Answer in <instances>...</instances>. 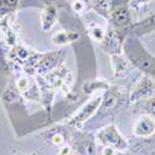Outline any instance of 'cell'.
<instances>
[{
  "instance_id": "6da1fadb",
  "label": "cell",
  "mask_w": 155,
  "mask_h": 155,
  "mask_svg": "<svg viewBox=\"0 0 155 155\" xmlns=\"http://www.w3.org/2000/svg\"><path fill=\"white\" fill-rule=\"evenodd\" d=\"M96 138L103 147H109L118 151H124L128 149V141L118 132L114 124H109L99 129L96 134Z\"/></svg>"
},
{
  "instance_id": "7a4b0ae2",
  "label": "cell",
  "mask_w": 155,
  "mask_h": 155,
  "mask_svg": "<svg viewBox=\"0 0 155 155\" xmlns=\"http://www.w3.org/2000/svg\"><path fill=\"white\" fill-rule=\"evenodd\" d=\"M103 101V96H98L96 98L89 99L84 106L81 107V109L77 112L73 117H71L67 122V125L74 127V128H81L83 125V123H86L89 118H92L93 115L98 112L101 104Z\"/></svg>"
},
{
  "instance_id": "3957f363",
  "label": "cell",
  "mask_w": 155,
  "mask_h": 155,
  "mask_svg": "<svg viewBox=\"0 0 155 155\" xmlns=\"http://www.w3.org/2000/svg\"><path fill=\"white\" fill-rule=\"evenodd\" d=\"M45 78L55 89L56 88H62L64 92H66V89H67V92L70 93V87L68 86L72 82V73L64 66H60V67L55 68L52 72L46 74Z\"/></svg>"
},
{
  "instance_id": "277c9868",
  "label": "cell",
  "mask_w": 155,
  "mask_h": 155,
  "mask_svg": "<svg viewBox=\"0 0 155 155\" xmlns=\"http://www.w3.org/2000/svg\"><path fill=\"white\" fill-rule=\"evenodd\" d=\"M123 45L124 40L117 28L109 29L106 34L104 40L102 41V47L104 50V52L109 54L110 56L113 55H122L123 52Z\"/></svg>"
},
{
  "instance_id": "5b68a950",
  "label": "cell",
  "mask_w": 155,
  "mask_h": 155,
  "mask_svg": "<svg viewBox=\"0 0 155 155\" xmlns=\"http://www.w3.org/2000/svg\"><path fill=\"white\" fill-rule=\"evenodd\" d=\"M62 52L61 51H56V52H48V54H42L40 60H38L35 72L38 76H46L50 72H52L55 68H57V64L61 61Z\"/></svg>"
},
{
  "instance_id": "8992f818",
  "label": "cell",
  "mask_w": 155,
  "mask_h": 155,
  "mask_svg": "<svg viewBox=\"0 0 155 155\" xmlns=\"http://www.w3.org/2000/svg\"><path fill=\"white\" fill-rule=\"evenodd\" d=\"M155 133V119L153 115L143 114L134 122L133 134L139 138H147Z\"/></svg>"
},
{
  "instance_id": "52a82bcc",
  "label": "cell",
  "mask_w": 155,
  "mask_h": 155,
  "mask_svg": "<svg viewBox=\"0 0 155 155\" xmlns=\"http://www.w3.org/2000/svg\"><path fill=\"white\" fill-rule=\"evenodd\" d=\"M36 82L38 84V88H40L42 104L50 114L51 113V106H52V102H54V96H55V88L46 81V78L44 76L36 74Z\"/></svg>"
},
{
  "instance_id": "ba28073f",
  "label": "cell",
  "mask_w": 155,
  "mask_h": 155,
  "mask_svg": "<svg viewBox=\"0 0 155 155\" xmlns=\"http://www.w3.org/2000/svg\"><path fill=\"white\" fill-rule=\"evenodd\" d=\"M109 19L112 20L114 28L122 29L130 22V14H129V10L124 5H117V6L113 5Z\"/></svg>"
},
{
  "instance_id": "9c48e42d",
  "label": "cell",
  "mask_w": 155,
  "mask_h": 155,
  "mask_svg": "<svg viewBox=\"0 0 155 155\" xmlns=\"http://www.w3.org/2000/svg\"><path fill=\"white\" fill-rule=\"evenodd\" d=\"M45 137V140H47L50 144H52L56 148H62L66 145L67 137L64 129L61 127H55V128H50L42 134Z\"/></svg>"
},
{
  "instance_id": "30bf717a",
  "label": "cell",
  "mask_w": 155,
  "mask_h": 155,
  "mask_svg": "<svg viewBox=\"0 0 155 155\" xmlns=\"http://www.w3.org/2000/svg\"><path fill=\"white\" fill-rule=\"evenodd\" d=\"M57 19H58L57 8L52 6V5L45 6L42 9V12H41V28H42V31H45V32L50 31L56 25Z\"/></svg>"
},
{
  "instance_id": "8fae6325",
  "label": "cell",
  "mask_w": 155,
  "mask_h": 155,
  "mask_svg": "<svg viewBox=\"0 0 155 155\" xmlns=\"http://www.w3.org/2000/svg\"><path fill=\"white\" fill-rule=\"evenodd\" d=\"M110 64L113 68V73L117 77L125 76L129 71L132 70V62L124 58L122 55H113L110 56Z\"/></svg>"
},
{
  "instance_id": "7c38bea8",
  "label": "cell",
  "mask_w": 155,
  "mask_h": 155,
  "mask_svg": "<svg viewBox=\"0 0 155 155\" xmlns=\"http://www.w3.org/2000/svg\"><path fill=\"white\" fill-rule=\"evenodd\" d=\"M80 37L81 36L77 31L62 30V31L56 32L52 36V44L55 46H64V45H68V44H72V42L77 41Z\"/></svg>"
},
{
  "instance_id": "4fadbf2b",
  "label": "cell",
  "mask_w": 155,
  "mask_h": 155,
  "mask_svg": "<svg viewBox=\"0 0 155 155\" xmlns=\"http://www.w3.org/2000/svg\"><path fill=\"white\" fill-rule=\"evenodd\" d=\"M74 150L77 155H97L96 144L91 138H81L74 143Z\"/></svg>"
},
{
  "instance_id": "5bb4252c",
  "label": "cell",
  "mask_w": 155,
  "mask_h": 155,
  "mask_svg": "<svg viewBox=\"0 0 155 155\" xmlns=\"http://www.w3.org/2000/svg\"><path fill=\"white\" fill-rule=\"evenodd\" d=\"M154 88L153 82L149 78H143L133 89V92L130 94V99L132 101H138L140 98H144L145 96H148Z\"/></svg>"
},
{
  "instance_id": "9a60e30c",
  "label": "cell",
  "mask_w": 155,
  "mask_h": 155,
  "mask_svg": "<svg viewBox=\"0 0 155 155\" xmlns=\"http://www.w3.org/2000/svg\"><path fill=\"white\" fill-rule=\"evenodd\" d=\"M92 8L103 18H109L110 10L113 8L112 0H91Z\"/></svg>"
},
{
  "instance_id": "2e32d148",
  "label": "cell",
  "mask_w": 155,
  "mask_h": 155,
  "mask_svg": "<svg viewBox=\"0 0 155 155\" xmlns=\"http://www.w3.org/2000/svg\"><path fill=\"white\" fill-rule=\"evenodd\" d=\"M109 87H110V84L104 80H91L83 84L82 89L86 94H92L96 91H99V89H106L107 91Z\"/></svg>"
},
{
  "instance_id": "e0dca14e",
  "label": "cell",
  "mask_w": 155,
  "mask_h": 155,
  "mask_svg": "<svg viewBox=\"0 0 155 155\" xmlns=\"http://www.w3.org/2000/svg\"><path fill=\"white\" fill-rule=\"evenodd\" d=\"M20 94L21 93L16 88V84L11 83L5 88V91L3 92V99L5 102V104H10V103H14L18 99H20Z\"/></svg>"
},
{
  "instance_id": "ac0fdd59",
  "label": "cell",
  "mask_w": 155,
  "mask_h": 155,
  "mask_svg": "<svg viewBox=\"0 0 155 155\" xmlns=\"http://www.w3.org/2000/svg\"><path fill=\"white\" fill-rule=\"evenodd\" d=\"M88 34H89V36H91L94 41L102 42L103 40H104L107 31L103 29L102 26L97 25V24H89L88 25Z\"/></svg>"
},
{
  "instance_id": "d6986e66",
  "label": "cell",
  "mask_w": 155,
  "mask_h": 155,
  "mask_svg": "<svg viewBox=\"0 0 155 155\" xmlns=\"http://www.w3.org/2000/svg\"><path fill=\"white\" fill-rule=\"evenodd\" d=\"M71 6L77 14H84L86 11L91 9L92 4H91V0H72Z\"/></svg>"
},
{
  "instance_id": "ffe728a7",
  "label": "cell",
  "mask_w": 155,
  "mask_h": 155,
  "mask_svg": "<svg viewBox=\"0 0 155 155\" xmlns=\"http://www.w3.org/2000/svg\"><path fill=\"white\" fill-rule=\"evenodd\" d=\"M145 108H147V112H148L149 115L155 117V98H150V99L147 101Z\"/></svg>"
},
{
  "instance_id": "44dd1931",
  "label": "cell",
  "mask_w": 155,
  "mask_h": 155,
  "mask_svg": "<svg viewBox=\"0 0 155 155\" xmlns=\"http://www.w3.org/2000/svg\"><path fill=\"white\" fill-rule=\"evenodd\" d=\"M71 154H72V149H71V147L64 145V147H62V148L60 149V151H58L57 155H71Z\"/></svg>"
},
{
  "instance_id": "7402d4cb",
  "label": "cell",
  "mask_w": 155,
  "mask_h": 155,
  "mask_svg": "<svg viewBox=\"0 0 155 155\" xmlns=\"http://www.w3.org/2000/svg\"><path fill=\"white\" fill-rule=\"evenodd\" d=\"M102 155H115V149L109 148V147H104L102 151Z\"/></svg>"
},
{
  "instance_id": "603a6c76",
  "label": "cell",
  "mask_w": 155,
  "mask_h": 155,
  "mask_svg": "<svg viewBox=\"0 0 155 155\" xmlns=\"http://www.w3.org/2000/svg\"><path fill=\"white\" fill-rule=\"evenodd\" d=\"M151 26H153V28H155V15L151 18Z\"/></svg>"
},
{
  "instance_id": "cb8c5ba5",
  "label": "cell",
  "mask_w": 155,
  "mask_h": 155,
  "mask_svg": "<svg viewBox=\"0 0 155 155\" xmlns=\"http://www.w3.org/2000/svg\"><path fill=\"white\" fill-rule=\"evenodd\" d=\"M26 155H37V154H35V153H30V154H26Z\"/></svg>"
},
{
  "instance_id": "d4e9b609",
  "label": "cell",
  "mask_w": 155,
  "mask_h": 155,
  "mask_svg": "<svg viewBox=\"0 0 155 155\" xmlns=\"http://www.w3.org/2000/svg\"><path fill=\"white\" fill-rule=\"evenodd\" d=\"M71 155H77V154H71Z\"/></svg>"
}]
</instances>
